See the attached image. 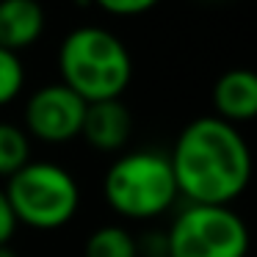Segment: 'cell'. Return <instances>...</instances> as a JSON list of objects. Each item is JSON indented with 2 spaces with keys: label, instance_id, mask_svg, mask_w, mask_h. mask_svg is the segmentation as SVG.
Masks as SVG:
<instances>
[{
  "label": "cell",
  "instance_id": "cell-1",
  "mask_svg": "<svg viewBox=\"0 0 257 257\" xmlns=\"http://www.w3.org/2000/svg\"><path fill=\"white\" fill-rule=\"evenodd\" d=\"M169 161L180 196L194 205H232L249 188L254 172L251 147L240 127L216 113L185 124Z\"/></svg>",
  "mask_w": 257,
  "mask_h": 257
},
{
  "label": "cell",
  "instance_id": "cell-2",
  "mask_svg": "<svg viewBox=\"0 0 257 257\" xmlns=\"http://www.w3.org/2000/svg\"><path fill=\"white\" fill-rule=\"evenodd\" d=\"M58 75L86 102L122 100L133 80V56L113 31L78 25L58 45Z\"/></svg>",
  "mask_w": 257,
  "mask_h": 257
},
{
  "label": "cell",
  "instance_id": "cell-3",
  "mask_svg": "<svg viewBox=\"0 0 257 257\" xmlns=\"http://www.w3.org/2000/svg\"><path fill=\"white\" fill-rule=\"evenodd\" d=\"M102 196L119 218L152 221L177 202V180L169 152L124 150L111 161L102 177Z\"/></svg>",
  "mask_w": 257,
  "mask_h": 257
},
{
  "label": "cell",
  "instance_id": "cell-4",
  "mask_svg": "<svg viewBox=\"0 0 257 257\" xmlns=\"http://www.w3.org/2000/svg\"><path fill=\"white\" fill-rule=\"evenodd\" d=\"M6 196L17 224L53 232L78 216L80 185L67 166L56 161H28L6 180Z\"/></svg>",
  "mask_w": 257,
  "mask_h": 257
},
{
  "label": "cell",
  "instance_id": "cell-5",
  "mask_svg": "<svg viewBox=\"0 0 257 257\" xmlns=\"http://www.w3.org/2000/svg\"><path fill=\"white\" fill-rule=\"evenodd\" d=\"M251 235L232 205H188L166 232L169 257H249Z\"/></svg>",
  "mask_w": 257,
  "mask_h": 257
},
{
  "label": "cell",
  "instance_id": "cell-6",
  "mask_svg": "<svg viewBox=\"0 0 257 257\" xmlns=\"http://www.w3.org/2000/svg\"><path fill=\"white\" fill-rule=\"evenodd\" d=\"M86 105L89 102L80 100L61 80L47 83L28 97L23 113L25 122L23 127L31 136V141L36 139L42 144H67L72 139H80Z\"/></svg>",
  "mask_w": 257,
  "mask_h": 257
},
{
  "label": "cell",
  "instance_id": "cell-7",
  "mask_svg": "<svg viewBox=\"0 0 257 257\" xmlns=\"http://www.w3.org/2000/svg\"><path fill=\"white\" fill-rule=\"evenodd\" d=\"M130 136H133V113L122 100H102L86 105L80 139L91 150L119 155L130 144Z\"/></svg>",
  "mask_w": 257,
  "mask_h": 257
},
{
  "label": "cell",
  "instance_id": "cell-8",
  "mask_svg": "<svg viewBox=\"0 0 257 257\" xmlns=\"http://www.w3.org/2000/svg\"><path fill=\"white\" fill-rule=\"evenodd\" d=\"M213 111L229 124L257 119V72L246 67L227 69L213 83Z\"/></svg>",
  "mask_w": 257,
  "mask_h": 257
},
{
  "label": "cell",
  "instance_id": "cell-9",
  "mask_svg": "<svg viewBox=\"0 0 257 257\" xmlns=\"http://www.w3.org/2000/svg\"><path fill=\"white\" fill-rule=\"evenodd\" d=\"M47 12L39 0H0V47L28 50L45 36Z\"/></svg>",
  "mask_w": 257,
  "mask_h": 257
},
{
  "label": "cell",
  "instance_id": "cell-10",
  "mask_svg": "<svg viewBox=\"0 0 257 257\" xmlns=\"http://www.w3.org/2000/svg\"><path fill=\"white\" fill-rule=\"evenodd\" d=\"M83 257H141V249L127 227L102 224L89 232L83 243Z\"/></svg>",
  "mask_w": 257,
  "mask_h": 257
},
{
  "label": "cell",
  "instance_id": "cell-11",
  "mask_svg": "<svg viewBox=\"0 0 257 257\" xmlns=\"http://www.w3.org/2000/svg\"><path fill=\"white\" fill-rule=\"evenodd\" d=\"M31 136L25 133L23 124L0 122V180H9L17 174L31 158Z\"/></svg>",
  "mask_w": 257,
  "mask_h": 257
},
{
  "label": "cell",
  "instance_id": "cell-12",
  "mask_svg": "<svg viewBox=\"0 0 257 257\" xmlns=\"http://www.w3.org/2000/svg\"><path fill=\"white\" fill-rule=\"evenodd\" d=\"M25 89V64L20 53L0 47V108L12 105Z\"/></svg>",
  "mask_w": 257,
  "mask_h": 257
},
{
  "label": "cell",
  "instance_id": "cell-13",
  "mask_svg": "<svg viewBox=\"0 0 257 257\" xmlns=\"http://www.w3.org/2000/svg\"><path fill=\"white\" fill-rule=\"evenodd\" d=\"M158 3L161 0H91V6L113 17H139V14L152 12Z\"/></svg>",
  "mask_w": 257,
  "mask_h": 257
},
{
  "label": "cell",
  "instance_id": "cell-14",
  "mask_svg": "<svg viewBox=\"0 0 257 257\" xmlns=\"http://www.w3.org/2000/svg\"><path fill=\"white\" fill-rule=\"evenodd\" d=\"M17 216H14L12 205H9L6 191L0 188V243H12L14 232H17Z\"/></svg>",
  "mask_w": 257,
  "mask_h": 257
},
{
  "label": "cell",
  "instance_id": "cell-15",
  "mask_svg": "<svg viewBox=\"0 0 257 257\" xmlns=\"http://www.w3.org/2000/svg\"><path fill=\"white\" fill-rule=\"evenodd\" d=\"M0 257H20L12 243H0Z\"/></svg>",
  "mask_w": 257,
  "mask_h": 257
},
{
  "label": "cell",
  "instance_id": "cell-16",
  "mask_svg": "<svg viewBox=\"0 0 257 257\" xmlns=\"http://www.w3.org/2000/svg\"><path fill=\"white\" fill-rule=\"evenodd\" d=\"M161 257H169V254H161Z\"/></svg>",
  "mask_w": 257,
  "mask_h": 257
}]
</instances>
